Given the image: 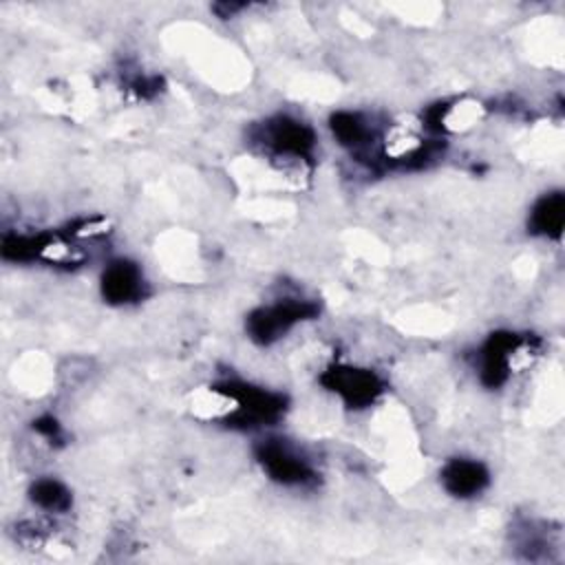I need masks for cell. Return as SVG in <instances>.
<instances>
[{"mask_svg": "<svg viewBox=\"0 0 565 565\" xmlns=\"http://www.w3.org/2000/svg\"><path fill=\"white\" fill-rule=\"evenodd\" d=\"M230 397V413L223 419L232 428L249 430L276 424L287 411V397L247 382L225 380L216 384Z\"/></svg>", "mask_w": 565, "mask_h": 565, "instance_id": "6da1fadb", "label": "cell"}, {"mask_svg": "<svg viewBox=\"0 0 565 565\" xmlns=\"http://www.w3.org/2000/svg\"><path fill=\"white\" fill-rule=\"evenodd\" d=\"M539 340L512 331H494L479 351V377L488 388H499L512 371L525 366L536 351Z\"/></svg>", "mask_w": 565, "mask_h": 565, "instance_id": "7a4b0ae2", "label": "cell"}, {"mask_svg": "<svg viewBox=\"0 0 565 565\" xmlns=\"http://www.w3.org/2000/svg\"><path fill=\"white\" fill-rule=\"evenodd\" d=\"M318 311L320 307L313 300L280 298L271 305L256 307L245 320V331L256 344L269 347L289 333L296 324L316 318Z\"/></svg>", "mask_w": 565, "mask_h": 565, "instance_id": "3957f363", "label": "cell"}, {"mask_svg": "<svg viewBox=\"0 0 565 565\" xmlns=\"http://www.w3.org/2000/svg\"><path fill=\"white\" fill-rule=\"evenodd\" d=\"M254 141L274 157L309 161L316 150V132L291 115H274L254 128Z\"/></svg>", "mask_w": 565, "mask_h": 565, "instance_id": "277c9868", "label": "cell"}, {"mask_svg": "<svg viewBox=\"0 0 565 565\" xmlns=\"http://www.w3.org/2000/svg\"><path fill=\"white\" fill-rule=\"evenodd\" d=\"M256 459L265 475L287 488H307L318 481L316 468L285 439H265L256 446Z\"/></svg>", "mask_w": 565, "mask_h": 565, "instance_id": "5b68a950", "label": "cell"}, {"mask_svg": "<svg viewBox=\"0 0 565 565\" xmlns=\"http://www.w3.org/2000/svg\"><path fill=\"white\" fill-rule=\"evenodd\" d=\"M320 384L335 393L342 404L353 411L375 404L384 393V380L375 371L351 364H331L322 371Z\"/></svg>", "mask_w": 565, "mask_h": 565, "instance_id": "8992f818", "label": "cell"}, {"mask_svg": "<svg viewBox=\"0 0 565 565\" xmlns=\"http://www.w3.org/2000/svg\"><path fill=\"white\" fill-rule=\"evenodd\" d=\"M146 294L141 267L128 258L110 260L102 274V296L110 305H130Z\"/></svg>", "mask_w": 565, "mask_h": 565, "instance_id": "52a82bcc", "label": "cell"}, {"mask_svg": "<svg viewBox=\"0 0 565 565\" xmlns=\"http://www.w3.org/2000/svg\"><path fill=\"white\" fill-rule=\"evenodd\" d=\"M439 477H441L444 490L457 499L477 497L490 486L488 468L481 461L466 459V457L446 461Z\"/></svg>", "mask_w": 565, "mask_h": 565, "instance_id": "ba28073f", "label": "cell"}, {"mask_svg": "<svg viewBox=\"0 0 565 565\" xmlns=\"http://www.w3.org/2000/svg\"><path fill=\"white\" fill-rule=\"evenodd\" d=\"M565 225V194L563 192H547L543 194L530 210L527 227L534 236L545 238H561Z\"/></svg>", "mask_w": 565, "mask_h": 565, "instance_id": "9c48e42d", "label": "cell"}, {"mask_svg": "<svg viewBox=\"0 0 565 565\" xmlns=\"http://www.w3.org/2000/svg\"><path fill=\"white\" fill-rule=\"evenodd\" d=\"M29 499L33 501V505H38L40 510L51 512V514H64L73 505L71 490L53 477L35 479L29 488Z\"/></svg>", "mask_w": 565, "mask_h": 565, "instance_id": "30bf717a", "label": "cell"}, {"mask_svg": "<svg viewBox=\"0 0 565 565\" xmlns=\"http://www.w3.org/2000/svg\"><path fill=\"white\" fill-rule=\"evenodd\" d=\"M33 430H35L40 437H44L49 444H60V441L64 439V430H62L60 422H57L55 417H51V415L38 417V419L33 422Z\"/></svg>", "mask_w": 565, "mask_h": 565, "instance_id": "8fae6325", "label": "cell"}, {"mask_svg": "<svg viewBox=\"0 0 565 565\" xmlns=\"http://www.w3.org/2000/svg\"><path fill=\"white\" fill-rule=\"evenodd\" d=\"M241 9H245V4H216L214 7V11L216 13H221V18H230V15H234L236 11H241Z\"/></svg>", "mask_w": 565, "mask_h": 565, "instance_id": "7c38bea8", "label": "cell"}]
</instances>
